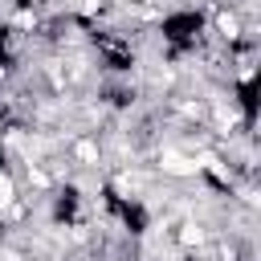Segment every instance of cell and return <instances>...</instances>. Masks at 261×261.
<instances>
[{"mask_svg":"<svg viewBox=\"0 0 261 261\" xmlns=\"http://www.w3.org/2000/svg\"><path fill=\"white\" fill-rule=\"evenodd\" d=\"M163 171H167V175H196L200 163H196L192 155H175V151H167V155H163Z\"/></svg>","mask_w":261,"mask_h":261,"instance_id":"obj_1","label":"cell"},{"mask_svg":"<svg viewBox=\"0 0 261 261\" xmlns=\"http://www.w3.org/2000/svg\"><path fill=\"white\" fill-rule=\"evenodd\" d=\"M179 241H184V245H200V241H204V228H200V224H184Z\"/></svg>","mask_w":261,"mask_h":261,"instance_id":"obj_2","label":"cell"},{"mask_svg":"<svg viewBox=\"0 0 261 261\" xmlns=\"http://www.w3.org/2000/svg\"><path fill=\"white\" fill-rule=\"evenodd\" d=\"M73 151H77V159H82V163H98V147H94V143H77Z\"/></svg>","mask_w":261,"mask_h":261,"instance_id":"obj_5","label":"cell"},{"mask_svg":"<svg viewBox=\"0 0 261 261\" xmlns=\"http://www.w3.org/2000/svg\"><path fill=\"white\" fill-rule=\"evenodd\" d=\"M216 29H220L224 37H237V16H228V12H220V16H216Z\"/></svg>","mask_w":261,"mask_h":261,"instance_id":"obj_4","label":"cell"},{"mask_svg":"<svg viewBox=\"0 0 261 261\" xmlns=\"http://www.w3.org/2000/svg\"><path fill=\"white\" fill-rule=\"evenodd\" d=\"M12 196H16V188H12V179L0 171V208H8V204H12Z\"/></svg>","mask_w":261,"mask_h":261,"instance_id":"obj_3","label":"cell"},{"mask_svg":"<svg viewBox=\"0 0 261 261\" xmlns=\"http://www.w3.org/2000/svg\"><path fill=\"white\" fill-rule=\"evenodd\" d=\"M118 4H130V0H118Z\"/></svg>","mask_w":261,"mask_h":261,"instance_id":"obj_7","label":"cell"},{"mask_svg":"<svg viewBox=\"0 0 261 261\" xmlns=\"http://www.w3.org/2000/svg\"><path fill=\"white\" fill-rule=\"evenodd\" d=\"M98 4L102 0H82V12H98Z\"/></svg>","mask_w":261,"mask_h":261,"instance_id":"obj_6","label":"cell"}]
</instances>
